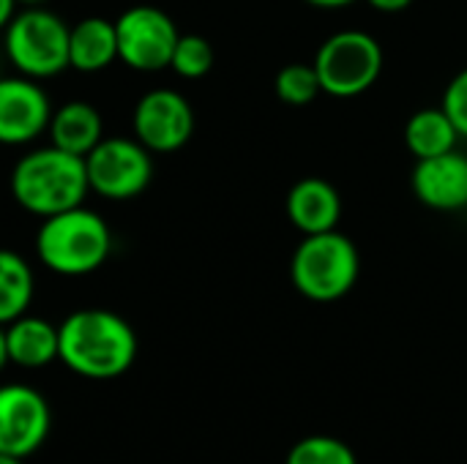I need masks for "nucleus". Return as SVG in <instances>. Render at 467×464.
Instances as JSON below:
<instances>
[{"label":"nucleus","mask_w":467,"mask_h":464,"mask_svg":"<svg viewBox=\"0 0 467 464\" xmlns=\"http://www.w3.org/2000/svg\"><path fill=\"white\" fill-rule=\"evenodd\" d=\"M57 358L79 377L112 380L131 369L137 358V334L115 312L79 309L57 325Z\"/></svg>","instance_id":"nucleus-1"},{"label":"nucleus","mask_w":467,"mask_h":464,"mask_svg":"<svg viewBox=\"0 0 467 464\" xmlns=\"http://www.w3.org/2000/svg\"><path fill=\"white\" fill-rule=\"evenodd\" d=\"M90 191L85 159L55 145L30 150L11 172L14 200L41 219L71 211L85 202Z\"/></svg>","instance_id":"nucleus-2"},{"label":"nucleus","mask_w":467,"mask_h":464,"mask_svg":"<svg viewBox=\"0 0 467 464\" xmlns=\"http://www.w3.org/2000/svg\"><path fill=\"white\" fill-rule=\"evenodd\" d=\"M36 252L52 273L85 276L107 263L112 252V232L96 211L77 205L41 222Z\"/></svg>","instance_id":"nucleus-3"},{"label":"nucleus","mask_w":467,"mask_h":464,"mask_svg":"<svg viewBox=\"0 0 467 464\" xmlns=\"http://www.w3.org/2000/svg\"><path fill=\"white\" fill-rule=\"evenodd\" d=\"M358 273L361 254L356 243L339 230L306 235L290 260L293 287L315 304H331L345 298L356 287Z\"/></svg>","instance_id":"nucleus-4"},{"label":"nucleus","mask_w":467,"mask_h":464,"mask_svg":"<svg viewBox=\"0 0 467 464\" xmlns=\"http://www.w3.org/2000/svg\"><path fill=\"white\" fill-rule=\"evenodd\" d=\"M71 27L52 11L27 5L5 27V55L22 77L49 79L68 68Z\"/></svg>","instance_id":"nucleus-5"},{"label":"nucleus","mask_w":467,"mask_h":464,"mask_svg":"<svg viewBox=\"0 0 467 464\" xmlns=\"http://www.w3.org/2000/svg\"><path fill=\"white\" fill-rule=\"evenodd\" d=\"M312 66L323 93L353 98L378 82L383 71V46L364 30H339L320 44Z\"/></svg>","instance_id":"nucleus-6"},{"label":"nucleus","mask_w":467,"mask_h":464,"mask_svg":"<svg viewBox=\"0 0 467 464\" xmlns=\"http://www.w3.org/2000/svg\"><path fill=\"white\" fill-rule=\"evenodd\" d=\"M90 191L107 200H131L142 194L153 178L150 150L140 139L104 137L85 156Z\"/></svg>","instance_id":"nucleus-7"},{"label":"nucleus","mask_w":467,"mask_h":464,"mask_svg":"<svg viewBox=\"0 0 467 464\" xmlns=\"http://www.w3.org/2000/svg\"><path fill=\"white\" fill-rule=\"evenodd\" d=\"M118 60L137 71H161L170 66L181 38L175 22L156 5H131L115 22Z\"/></svg>","instance_id":"nucleus-8"},{"label":"nucleus","mask_w":467,"mask_h":464,"mask_svg":"<svg viewBox=\"0 0 467 464\" xmlns=\"http://www.w3.org/2000/svg\"><path fill=\"white\" fill-rule=\"evenodd\" d=\"M52 427L47 399L27 386H0V454L27 459L36 454Z\"/></svg>","instance_id":"nucleus-9"},{"label":"nucleus","mask_w":467,"mask_h":464,"mask_svg":"<svg viewBox=\"0 0 467 464\" xmlns=\"http://www.w3.org/2000/svg\"><path fill=\"white\" fill-rule=\"evenodd\" d=\"M134 134L150 153L183 148L194 134L192 104L170 88L145 93L134 107Z\"/></svg>","instance_id":"nucleus-10"},{"label":"nucleus","mask_w":467,"mask_h":464,"mask_svg":"<svg viewBox=\"0 0 467 464\" xmlns=\"http://www.w3.org/2000/svg\"><path fill=\"white\" fill-rule=\"evenodd\" d=\"M52 107L30 77H0V145L33 142L49 129Z\"/></svg>","instance_id":"nucleus-11"},{"label":"nucleus","mask_w":467,"mask_h":464,"mask_svg":"<svg viewBox=\"0 0 467 464\" xmlns=\"http://www.w3.org/2000/svg\"><path fill=\"white\" fill-rule=\"evenodd\" d=\"M413 194L432 211L467 208V156L457 148L441 156L419 159L413 170Z\"/></svg>","instance_id":"nucleus-12"},{"label":"nucleus","mask_w":467,"mask_h":464,"mask_svg":"<svg viewBox=\"0 0 467 464\" xmlns=\"http://www.w3.org/2000/svg\"><path fill=\"white\" fill-rule=\"evenodd\" d=\"M287 219L304 235L337 230L342 219V197L326 178H301L287 191Z\"/></svg>","instance_id":"nucleus-13"},{"label":"nucleus","mask_w":467,"mask_h":464,"mask_svg":"<svg viewBox=\"0 0 467 464\" xmlns=\"http://www.w3.org/2000/svg\"><path fill=\"white\" fill-rule=\"evenodd\" d=\"M118 60V33L115 22L101 16H88L77 22L68 33V68L82 74H96Z\"/></svg>","instance_id":"nucleus-14"},{"label":"nucleus","mask_w":467,"mask_h":464,"mask_svg":"<svg viewBox=\"0 0 467 464\" xmlns=\"http://www.w3.org/2000/svg\"><path fill=\"white\" fill-rule=\"evenodd\" d=\"M5 342H8V361L22 369H41L57 358L60 336L57 328L41 317H16L5 325Z\"/></svg>","instance_id":"nucleus-15"},{"label":"nucleus","mask_w":467,"mask_h":464,"mask_svg":"<svg viewBox=\"0 0 467 464\" xmlns=\"http://www.w3.org/2000/svg\"><path fill=\"white\" fill-rule=\"evenodd\" d=\"M49 139L55 148L85 159L104 139V126H101L99 109L85 101L63 104L49 118Z\"/></svg>","instance_id":"nucleus-16"},{"label":"nucleus","mask_w":467,"mask_h":464,"mask_svg":"<svg viewBox=\"0 0 467 464\" xmlns=\"http://www.w3.org/2000/svg\"><path fill=\"white\" fill-rule=\"evenodd\" d=\"M460 131L454 129L451 118L443 112V107H427L410 115L405 126V145L416 159L441 156L457 148Z\"/></svg>","instance_id":"nucleus-17"},{"label":"nucleus","mask_w":467,"mask_h":464,"mask_svg":"<svg viewBox=\"0 0 467 464\" xmlns=\"http://www.w3.org/2000/svg\"><path fill=\"white\" fill-rule=\"evenodd\" d=\"M33 301V271L11 249H0V325L14 323Z\"/></svg>","instance_id":"nucleus-18"},{"label":"nucleus","mask_w":467,"mask_h":464,"mask_svg":"<svg viewBox=\"0 0 467 464\" xmlns=\"http://www.w3.org/2000/svg\"><path fill=\"white\" fill-rule=\"evenodd\" d=\"M285 464H358V457L339 438L309 435L290 449Z\"/></svg>","instance_id":"nucleus-19"},{"label":"nucleus","mask_w":467,"mask_h":464,"mask_svg":"<svg viewBox=\"0 0 467 464\" xmlns=\"http://www.w3.org/2000/svg\"><path fill=\"white\" fill-rule=\"evenodd\" d=\"M320 93H323V88H320L317 71L309 63H287L276 74V96L285 104L304 107V104L315 101Z\"/></svg>","instance_id":"nucleus-20"},{"label":"nucleus","mask_w":467,"mask_h":464,"mask_svg":"<svg viewBox=\"0 0 467 464\" xmlns=\"http://www.w3.org/2000/svg\"><path fill=\"white\" fill-rule=\"evenodd\" d=\"M170 68L183 79H200L213 68V46L202 36H181L170 60Z\"/></svg>","instance_id":"nucleus-21"},{"label":"nucleus","mask_w":467,"mask_h":464,"mask_svg":"<svg viewBox=\"0 0 467 464\" xmlns=\"http://www.w3.org/2000/svg\"><path fill=\"white\" fill-rule=\"evenodd\" d=\"M443 112L451 118L454 129L460 131V137H467V68H462L443 93Z\"/></svg>","instance_id":"nucleus-22"},{"label":"nucleus","mask_w":467,"mask_h":464,"mask_svg":"<svg viewBox=\"0 0 467 464\" xmlns=\"http://www.w3.org/2000/svg\"><path fill=\"white\" fill-rule=\"evenodd\" d=\"M375 11H383V14H397V11H405L413 0H367Z\"/></svg>","instance_id":"nucleus-23"},{"label":"nucleus","mask_w":467,"mask_h":464,"mask_svg":"<svg viewBox=\"0 0 467 464\" xmlns=\"http://www.w3.org/2000/svg\"><path fill=\"white\" fill-rule=\"evenodd\" d=\"M14 14H16V0H0V30L8 27Z\"/></svg>","instance_id":"nucleus-24"},{"label":"nucleus","mask_w":467,"mask_h":464,"mask_svg":"<svg viewBox=\"0 0 467 464\" xmlns=\"http://www.w3.org/2000/svg\"><path fill=\"white\" fill-rule=\"evenodd\" d=\"M306 3L315 5V8H345V5H350L356 0H306Z\"/></svg>","instance_id":"nucleus-25"},{"label":"nucleus","mask_w":467,"mask_h":464,"mask_svg":"<svg viewBox=\"0 0 467 464\" xmlns=\"http://www.w3.org/2000/svg\"><path fill=\"white\" fill-rule=\"evenodd\" d=\"M8 364V342H5V325H0V372Z\"/></svg>","instance_id":"nucleus-26"},{"label":"nucleus","mask_w":467,"mask_h":464,"mask_svg":"<svg viewBox=\"0 0 467 464\" xmlns=\"http://www.w3.org/2000/svg\"><path fill=\"white\" fill-rule=\"evenodd\" d=\"M0 464H22V459L11 457V454H0Z\"/></svg>","instance_id":"nucleus-27"},{"label":"nucleus","mask_w":467,"mask_h":464,"mask_svg":"<svg viewBox=\"0 0 467 464\" xmlns=\"http://www.w3.org/2000/svg\"><path fill=\"white\" fill-rule=\"evenodd\" d=\"M16 3H22V5H41L44 0H16Z\"/></svg>","instance_id":"nucleus-28"},{"label":"nucleus","mask_w":467,"mask_h":464,"mask_svg":"<svg viewBox=\"0 0 467 464\" xmlns=\"http://www.w3.org/2000/svg\"><path fill=\"white\" fill-rule=\"evenodd\" d=\"M465 211H467V208H465Z\"/></svg>","instance_id":"nucleus-29"}]
</instances>
